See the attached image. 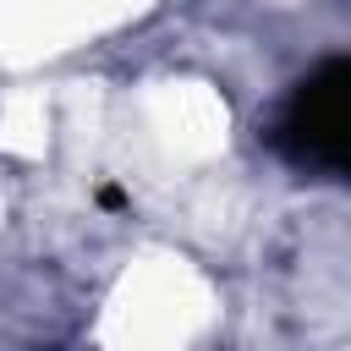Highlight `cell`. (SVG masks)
Returning <instances> with one entry per match:
<instances>
[{"mask_svg": "<svg viewBox=\"0 0 351 351\" xmlns=\"http://www.w3.org/2000/svg\"><path fill=\"white\" fill-rule=\"evenodd\" d=\"M280 137L296 159L351 176V60L318 66L285 104Z\"/></svg>", "mask_w": 351, "mask_h": 351, "instance_id": "6da1fadb", "label": "cell"}]
</instances>
